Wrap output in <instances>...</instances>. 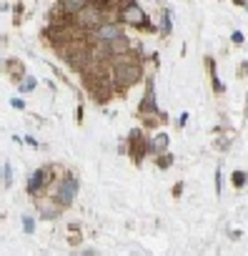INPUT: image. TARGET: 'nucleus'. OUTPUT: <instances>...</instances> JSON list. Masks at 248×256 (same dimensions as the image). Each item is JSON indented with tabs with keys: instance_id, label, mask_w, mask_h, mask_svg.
<instances>
[{
	"instance_id": "obj_1",
	"label": "nucleus",
	"mask_w": 248,
	"mask_h": 256,
	"mask_svg": "<svg viewBox=\"0 0 248 256\" xmlns=\"http://www.w3.org/2000/svg\"><path fill=\"white\" fill-rule=\"evenodd\" d=\"M78 23L83 26V28H100V23H103V10L100 8H93V6H85L80 13H78Z\"/></svg>"
},
{
	"instance_id": "obj_2",
	"label": "nucleus",
	"mask_w": 248,
	"mask_h": 256,
	"mask_svg": "<svg viewBox=\"0 0 248 256\" xmlns=\"http://www.w3.org/2000/svg\"><path fill=\"white\" fill-rule=\"evenodd\" d=\"M123 18H126V23H131V26H143L146 23V13L138 3H128L126 8H123Z\"/></svg>"
},
{
	"instance_id": "obj_3",
	"label": "nucleus",
	"mask_w": 248,
	"mask_h": 256,
	"mask_svg": "<svg viewBox=\"0 0 248 256\" xmlns=\"http://www.w3.org/2000/svg\"><path fill=\"white\" fill-rule=\"evenodd\" d=\"M75 194H78V178L75 176H68L65 181H63V186H60V204H73V198H75Z\"/></svg>"
},
{
	"instance_id": "obj_4",
	"label": "nucleus",
	"mask_w": 248,
	"mask_h": 256,
	"mask_svg": "<svg viewBox=\"0 0 248 256\" xmlns=\"http://www.w3.org/2000/svg\"><path fill=\"white\" fill-rule=\"evenodd\" d=\"M98 38H100L103 43H115V40H120L123 36H120V28H118L115 23H105V26L98 28Z\"/></svg>"
},
{
	"instance_id": "obj_5",
	"label": "nucleus",
	"mask_w": 248,
	"mask_h": 256,
	"mask_svg": "<svg viewBox=\"0 0 248 256\" xmlns=\"http://www.w3.org/2000/svg\"><path fill=\"white\" fill-rule=\"evenodd\" d=\"M138 66H128V68H118V78H123V80H133V78H138Z\"/></svg>"
},
{
	"instance_id": "obj_6",
	"label": "nucleus",
	"mask_w": 248,
	"mask_h": 256,
	"mask_svg": "<svg viewBox=\"0 0 248 256\" xmlns=\"http://www.w3.org/2000/svg\"><path fill=\"white\" fill-rule=\"evenodd\" d=\"M85 6H88V0H63V8L68 13H80Z\"/></svg>"
},
{
	"instance_id": "obj_7",
	"label": "nucleus",
	"mask_w": 248,
	"mask_h": 256,
	"mask_svg": "<svg viewBox=\"0 0 248 256\" xmlns=\"http://www.w3.org/2000/svg\"><path fill=\"white\" fill-rule=\"evenodd\" d=\"M43 176H45V171H35V174L30 176V181H28V191H30V194H35V191L40 188V184L45 181Z\"/></svg>"
},
{
	"instance_id": "obj_8",
	"label": "nucleus",
	"mask_w": 248,
	"mask_h": 256,
	"mask_svg": "<svg viewBox=\"0 0 248 256\" xmlns=\"http://www.w3.org/2000/svg\"><path fill=\"white\" fill-rule=\"evenodd\" d=\"M153 148H156V151H163V148H168V136H156V141H153Z\"/></svg>"
},
{
	"instance_id": "obj_9",
	"label": "nucleus",
	"mask_w": 248,
	"mask_h": 256,
	"mask_svg": "<svg viewBox=\"0 0 248 256\" xmlns=\"http://www.w3.org/2000/svg\"><path fill=\"white\" fill-rule=\"evenodd\" d=\"M23 228H25L28 234H33V231H35V221H33L30 216H25V218H23Z\"/></svg>"
},
{
	"instance_id": "obj_10",
	"label": "nucleus",
	"mask_w": 248,
	"mask_h": 256,
	"mask_svg": "<svg viewBox=\"0 0 248 256\" xmlns=\"http://www.w3.org/2000/svg\"><path fill=\"white\" fill-rule=\"evenodd\" d=\"M3 176H5V186H10V184H13V178H10V176H13V171H10V166H8V164H5V168H3Z\"/></svg>"
},
{
	"instance_id": "obj_11",
	"label": "nucleus",
	"mask_w": 248,
	"mask_h": 256,
	"mask_svg": "<svg viewBox=\"0 0 248 256\" xmlns=\"http://www.w3.org/2000/svg\"><path fill=\"white\" fill-rule=\"evenodd\" d=\"M33 88H35V80H28V83L20 86V90H33Z\"/></svg>"
},
{
	"instance_id": "obj_12",
	"label": "nucleus",
	"mask_w": 248,
	"mask_h": 256,
	"mask_svg": "<svg viewBox=\"0 0 248 256\" xmlns=\"http://www.w3.org/2000/svg\"><path fill=\"white\" fill-rule=\"evenodd\" d=\"M163 33H171V20H168V16L163 18Z\"/></svg>"
},
{
	"instance_id": "obj_13",
	"label": "nucleus",
	"mask_w": 248,
	"mask_h": 256,
	"mask_svg": "<svg viewBox=\"0 0 248 256\" xmlns=\"http://www.w3.org/2000/svg\"><path fill=\"white\" fill-rule=\"evenodd\" d=\"M233 40H236V43H243V33L236 30V33H233Z\"/></svg>"
},
{
	"instance_id": "obj_14",
	"label": "nucleus",
	"mask_w": 248,
	"mask_h": 256,
	"mask_svg": "<svg viewBox=\"0 0 248 256\" xmlns=\"http://www.w3.org/2000/svg\"><path fill=\"white\" fill-rule=\"evenodd\" d=\"M216 191L221 194V171H216Z\"/></svg>"
},
{
	"instance_id": "obj_15",
	"label": "nucleus",
	"mask_w": 248,
	"mask_h": 256,
	"mask_svg": "<svg viewBox=\"0 0 248 256\" xmlns=\"http://www.w3.org/2000/svg\"><path fill=\"white\" fill-rule=\"evenodd\" d=\"M233 178H236V186H241V184H243V174H236Z\"/></svg>"
},
{
	"instance_id": "obj_16",
	"label": "nucleus",
	"mask_w": 248,
	"mask_h": 256,
	"mask_svg": "<svg viewBox=\"0 0 248 256\" xmlns=\"http://www.w3.org/2000/svg\"><path fill=\"white\" fill-rule=\"evenodd\" d=\"M246 8H248V0H246Z\"/></svg>"
}]
</instances>
